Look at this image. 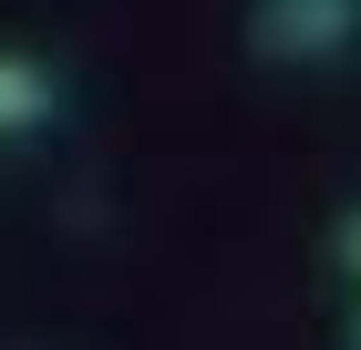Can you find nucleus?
<instances>
[{
  "instance_id": "obj_1",
  "label": "nucleus",
  "mask_w": 361,
  "mask_h": 350,
  "mask_svg": "<svg viewBox=\"0 0 361 350\" xmlns=\"http://www.w3.org/2000/svg\"><path fill=\"white\" fill-rule=\"evenodd\" d=\"M341 21H351V0H269V52H331Z\"/></svg>"
},
{
  "instance_id": "obj_2",
  "label": "nucleus",
  "mask_w": 361,
  "mask_h": 350,
  "mask_svg": "<svg viewBox=\"0 0 361 350\" xmlns=\"http://www.w3.org/2000/svg\"><path fill=\"white\" fill-rule=\"evenodd\" d=\"M52 113V82H42V62L0 52V135H21V124H42Z\"/></svg>"
},
{
  "instance_id": "obj_3",
  "label": "nucleus",
  "mask_w": 361,
  "mask_h": 350,
  "mask_svg": "<svg viewBox=\"0 0 361 350\" xmlns=\"http://www.w3.org/2000/svg\"><path fill=\"white\" fill-rule=\"evenodd\" d=\"M351 247H361V227H351Z\"/></svg>"
}]
</instances>
